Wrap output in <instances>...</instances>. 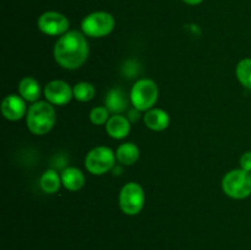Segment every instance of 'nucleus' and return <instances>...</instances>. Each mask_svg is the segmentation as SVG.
Returning a JSON list of instances; mask_svg holds the SVG:
<instances>
[{
  "instance_id": "22",
  "label": "nucleus",
  "mask_w": 251,
  "mask_h": 250,
  "mask_svg": "<svg viewBox=\"0 0 251 250\" xmlns=\"http://www.w3.org/2000/svg\"><path fill=\"white\" fill-rule=\"evenodd\" d=\"M140 112H141V110L136 109V108H135V107L132 108V109L129 110V115H127V119L130 120V123H135V122H136V120H139Z\"/></svg>"
},
{
  "instance_id": "23",
  "label": "nucleus",
  "mask_w": 251,
  "mask_h": 250,
  "mask_svg": "<svg viewBox=\"0 0 251 250\" xmlns=\"http://www.w3.org/2000/svg\"><path fill=\"white\" fill-rule=\"evenodd\" d=\"M184 2H186L188 5H199L203 1V0H183Z\"/></svg>"
},
{
  "instance_id": "1",
  "label": "nucleus",
  "mask_w": 251,
  "mask_h": 250,
  "mask_svg": "<svg viewBox=\"0 0 251 250\" xmlns=\"http://www.w3.org/2000/svg\"><path fill=\"white\" fill-rule=\"evenodd\" d=\"M88 51L85 36L78 31H68L56 41L54 58L61 68L75 70L87 60Z\"/></svg>"
},
{
  "instance_id": "20",
  "label": "nucleus",
  "mask_w": 251,
  "mask_h": 250,
  "mask_svg": "<svg viewBox=\"0 0 251 250\" xmlns=\"http://www.w3.org/2000/svg\"><path fill=\"white\" fill-rule=\"evenodd\" d=\"M109 110L105 107H96L91 110L90 119L95 125H103L107 124L108 119H109Z\"/></svg>"
},
{
  "instance_id": "19",
  "label": "nucleus",
  "mask_w": 251,
  "mask_h": 250,
  "mask_svg": "<svg viewBox=\"0 0 251 250\" xmlns=\"http://www.w3.org/2000/svg\"><path fill=\"white\" fill-rule=\"evenodd\" d=\"M74 97L80 102H88L95 97L96 90L90 82H78L73 88Z\"/></svg>"
},
{
  "instance_id": "18",
  "label": "nucleus",
  "mask_w": 251,
  "mask_h": 250,
  "mask_svg": "<svg viewBox=\"0 0 251 250\" xmlns=\"http://www.w3.org/2000/svg\"><path fill=\"white\" fill-rule=\"evenodd\" d=\"M237 77L248 90H251V59L245 58L237 65Z\"/></svg>"
},
{
  "instance_id": "2",
  "label": "nucleus",
  "mask_w": 251,
  "mask_h": 250,
  "mask_svg": "<svg viewBox=\"0 0 251 250\" xmlns=\"http://www.w3.org/2000/svg\"><path fill=\"white\" fill-rule=\"evenodd\" d=\"M55 110L49 102H34L27 112V126L34 135H46L55 125Z\"/></svg>"
},
{
  "instance_id": "4",
  "label": "nucleus",
  "mask_w": 251,
  "mask_h": 250,
  "mask_svg": "<svg viewBox=\"0 0 251 250\" xmlns=\"http://www.w3.org/2000/svg\"><path fill=\"white\" fill-rule=\"evenodd\" d=\"M158 100V87L150 78H141L132 86L130 92V100L136 109L150 110L152 109Z\"/></svg>"
},
{
  "instance_id": "8",
  "label": "nucleus",
  "mask_w": 251,
  "mask_h": 250,
  "mask_svg": "<svg viewBox=\"0 0 251 250\" xmlns=\"http://www.w3.org/2000/svg\"><path fill=\"white\" fill-rule=\"evenodd\" d=\"M38 28L48 36H63L69 31L70 22L63 14L56 11H46L38 17Z\"/></svg>"
},
{
  "instance_id": "5",
  "label": "nucleus",
  "mask_w": 251,
  "mask_h": 250,
  "mask_svg": "<svg viewBox=\"0 0 251 250\" xmlns=\"http://www.w3.org/2000/svg\"><path fill=\"white\" fill-rule=\"evenodd\" d=\"M114 17L107 11H95L87 15L81 22V28L85 36L92 38L105 37L114 28Z\"/></svg>"
},
{
  "instance_id": "9",
  "label": "nucleus",
  "mask_w": 251,
  "mask_h": 250,
  "mask_svg": "<svg viewBox=\"0 0 251 250\" xmlns=\"http://www.w3.org/2000/svg\"><path fill=\"white\" fill-rule=\"evenodd\" d=\"M44 96L51 104L64 105L68 104L74 97V91L65 81L53 80L44 88Z\"/></svg>"
},
{
  "instance_id": "15",
  "label": "nucleus",
  "mask_w": 251,
  "mask_h": 250,
  "mask_svg": "<svg viewBox=\"0 0 251 250\" xmlns=\"http://www.w3.org/2000/svg\"><path fill=\"white\" fill-rule=\"evenodd\" d=\"M20 96L25 100L28 102H38V98L41 96V86L38 81L33 77H24L19 83Z\"/></svg>"
},
{
  "instance_id": "10",
  "label": "nucleus",
  "mask_w": 251,
  "mask_h": 250,
  "mask_svg": "<svg viewBox=\"0 0 251 250\" xmlns=\"http://www.w3.org/2000/svg\"><path fill=\"white\" fill-rule=\"evenodd\" d=\"M1 113L7 120L16 122L26 113V103L21 96L10 95L4 98L1 103Z\"/></svg>"
},
{
  "instance_id": "3",
  "label": "nucleus",
  "mask_w": 251,
  "mask_h": 250,
  "mask_svg": "<svg viewBox=\"0 0 251 250\" xmlns=\"http://www.w3.org/2000/svg\"><path fill=\"white\" fill-rule=\"evenodd\" d=\"M222 189L232 199L248 198L251 195V173L243 168L228 172L222 180Z\"/></svg>"
},
{
  "instance_id": "6",
  "label": "nucleus",
  "mask_w": 251,
  "mask_h": 250,
  "mask_svg": "<svg viewBox=\"0 0 251 250\" xmlns=\"http://www.w3.org/2000/svg\"><path fill=\"white\" fill-rule=\"evenodd\" d=\"M145 203V193L137 183H127L123 186L119 194V205L125 215L135 216L140 213Z\"/></svg>"
},
{
  "instance_id": "17",
  "label": "nucleus",
  "mask_w": 251,
  "mask_h": 250,
  "mask_svg": "<svg viewBox=\"0 0 251 250\" xmlns=\"http://www.w3.org/2000/svg\"><path fill=\"white\" fill-rule=\"evenodd\" d=\"M61 183V176L56 173L54 169H48L42 174L41 179H39V185H41L42 190L47 194H54L59 190Z\"/></svg>"
},
{
  "instance_id": "16",
  "label": "nucleus",
  "mask_w": 251,
  "mask_h": 250,
  "mask_svg": "<svg viewBox=\"0 0 251 250\" xmlns=\"http://www.w3.org/2000/svg\"><path fill=\"white\" fill-rule=\"evenodd\" d=\"M117 159L124 166H131L135 162L139 159L140 157V150L132 142H125V144L120 145L115 152Z\"/></svg>"
},
{
  "instance_id": "14",
  "label": "nucleus",
  "mask_w": 251,
  "mask_h": 250,
  "mask_svg": "<svg viewBox=\"0 0 251 250\" xmlns=\"http://www.w3.org/2000/svg\"><path fill=\"white\" fill-rule=\"evenodd\" d=\"M61 183L65 189L70 191H77L85 185V175L80 169L75 167H68L60 174Z\"/></svg>"
},
{
  "instance_id": "21",
  "label": "nucleus",
  "mask_w": 251,
  "mask_h": 250,
  "mask_svg": "<svg viewBox=\"0 0 251 250\" xmlns=\"http://www.w3.org/2000/svg\"><path fill=\"white\" fill-rule=\"evenodd\" d=\"M240 166L245 171L251 172V151L243 153V156L240 157Z\"/></svg>"
},
{
  "instance_id": "11",
  "label": "nucleus",
  "mask_w": 251,
  "mask_h": 250,
  "mask_svg": "<svg viewBox=\"0 0 251 250\" xmlns=\"http://www.w3.org/2000/svg\"><path fill=\"white\" fill-rule=\"evenodd\" d=\"M105 130L113 139H124L130 132V120L124 115L114 114L108 119L107 124H105Z\"/></svg>"
},
{
  "instance_id": "7",
  "label": "nucleus",
  "mask_w": 251,
  "mask_h": 250,
  "mask_svg": "<svg viewBox=\"0 0 251 250\" xmlns=\"http://www.w3.org/2000/svg\"><path fill=\"white\" fill-rule=\"evenodd\" d=\"M115 156L110 149L105 146H98L91 150L85 159V166L90 173L100 175L114 168Z\"/></svg>"
},
{
  "instance_id": "12",
  "label": "nucleus",
  "mask_w": 251,
  "mask_h": 250,
  "mask_svg": "<svg viewBox=\"0 0 251 250\" xmlns=\"http://www.w3.org/2000/svg\"><path fill=\"white\" fill-rule=\"evenodd\" d=\"M105 108H107L109 112H112L113 114H120V113L125 112L127 109V104H129V100H127L126 95H125L124 91L119 87L112 88L109 92L105 96Z\"/></svg>"
},
{
  "instance_id": "13",
  "label": "nucleus",
  "mask_w": 251,
  "mask_h": 250,
  "mask_svg": "<svg viewBox=\"0 0 251 250\" xmlns=\"http://www.w3.org/2000/svg\"><path fill=\"white\" fill-rule=\"evenodd\" d=\"M144 122L149 129L153 130V131H162L168 127L171 119H169L168 113L164 112L163 109L152 108V109L147 110L146 114L144 115Z\"/></svg>"
}]
</instances>
